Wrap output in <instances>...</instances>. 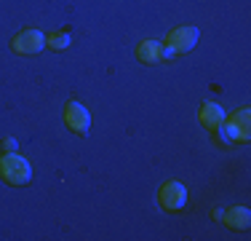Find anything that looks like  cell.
<instances>
[{
	"mask_svg": "<svg viewBox=\"0 0 251 241\" xmlns=\"http://www.w3.org/2000/svg\"><path fill=\"white\" fill-rule=\"evenodd\" d=\"M0 177L8 185H25L32 177V166H29L27 158H22L16 153H8L0 158Z\"/></svg>",
	"mask_w": 251,
	"mask_h": 241,
	"instance_id": "cell-1",
	"label": "cell"
},
{
	"mask_svg": "<svg viewBox=\"0 0 251 241\" xmlns=\"http://www.w3.org/2000/svg\"><path fill=\"white\" fill-rule=\"evenodd\" d=\"M64 123H67L75 134H88V129H91V116H88V110L80 102H70V105L64 107Z\"/></svg>",
	"mask_w": 251,
	"mask_h": 241,
	"instance_id": "cell-2",
	"label": "cell"
},
{
	"mask_svg": "<svg viewBox=\"0 0 251 241\" xmlns=\"http://www.w3.org/2000/svg\"><path fill=\"white\" fill-rule=\"evenodd\" d=\"M46 35L40 32V30H25V32H19L14 38V51L16 54H38V51H43V46H46Z\"/></svg>",
	"mask_w": 251,
	"mask_h": 241,
	"instance_id": "cell-3",
	"label": "cell"
},
{
	"mask_svg": "<svg viewBox=\"0 0 251 241\" xmlns=\"http://www.w3.org/2000/svg\"><path fill=\"white\" fill-rule=\"evenodd\" d=\"M195 43H198V30L195 27H179V30H171L166 35V48H171L174 54L190 51Z\"/></svg>",
	"mask_w": 251,
	"mask_h": 241,
	"instance_id": "cell-4",
	"label": "cell"
},
{
	"mask_svg": "<svg viewBox=\"0 0 251 241\" xmlns=\"http://www.w3.org/2000/svg\"><path fill=\"white\" fill-rule=\"evenodd\" d=\"M160 204H163V209H169V212L182 209L184 204H187V188H184L182 182H176V180L166 182L163 188H160Z\"/></svg>",
	"mask_w": 251,
	"mask_h": 241,
	"instance_id": "cell-5",
	"label": "cell"
},
{
	"mask_svg": "<svg viewBox=\"0 0 251 241\" xmlns=\"http://www.w3.org/2000/svg\"><path fill=\"white\" fill-rule=\"evenodd\" d=\"M225 129L230 140H249V110H241Z\"/></svg>",
	"mask_w": 251,
	"mask_h": 241,
	"instance_id": "cell-6",
	"label": "cell"
},
{
	"mask_svg": "<svg viewBox=\"0 0 251 241\" xmlns=\"http://www.w3.org/2000/svg\"><path fill=\"white\" fill-rule=\"evenodd\" d=\"M201 120L208 129H219V126L225 123V110L219 105H214V102H208V105L201 107Z\"/></svg>",
	"mask_w": 251,
	"mask_h": 241,
	"instance_id": "cell-7",
	"label": "cell"
},
{
	"mask_svg": "<svg viewBox=\"0 0 251 241\" xmlns=\"http://www.w3.org/2000/svg\"><path fill=\"white\" fill-rule=\"evenodd\" d=\"M160 54H163V48H160L158 40H142L139 48H136V57L142 59V62H158L160 59Z\"/></svg>",
	"mask_w": 251,
	"mask_h": 241,
	"instance_id": "cell-8",
	"label": "cell"
},
{
	"mask_svg": "<svg viewBox=\"0 0 251 241\" xmlns=\"http://www.w3.org/2000/svg\"><path fill=\"white\" fill-rule=\"evenodd\" d=\"M225 222L230 228H238V231H246L249 228V222H251V214H249V209L246 207H238V209H230L225 217Z\"/></svg>",
	"mask_w": 251,
	"mask_h": 241,
	"instance_id": "cell-9",
	"label": "cell"
},
{
	"mask_svg": "<svg viewBox=\"0 0 251 241\" xmlns=\"http://www.w3.org/2000/svg\"><path fill=\"white\" fill-rule=\"evenodd\" d=\"M46 46H51V48H67L70 46V35H51L49 40H46Z\"/></svg>",
	"mask_w": 251,
	"mask_h": 241,
	"instance_id": "cell-10",
	"label": "cell"
},
{
	"mask_svg": "<svg viewBox=\"0 0 251 241\" xmlns=\"http://www.w3.org/2000/svg\"><path fill=\"white\" fill-rule=\"evenodd\" d=\"M3 145H5V148H8V150H16V140H11V137H8V140H5Z\"/></svg>",
	"mask_w": 251,
	"mask_h": 241,
	"instance_id": "cell-11",
	"label": "cell"
}]
</instances>
